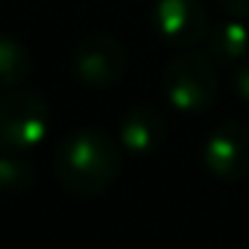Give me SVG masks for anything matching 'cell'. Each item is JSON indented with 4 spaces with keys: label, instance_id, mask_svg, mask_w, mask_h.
<instances>
[{
    "label": "cell",
    "instance_id": "obj_1",
    "mask_svg": "<svg viewBox=\"0 0 249 249\" xmlns=\"http://www.w3.org/2000/svg\"><path fill=\"white\" fill-rule=\"evenodd\" d=\"M121 172L118 142L102 129H78L54 150V177L70 196L91 198L115 182Z\"/></svg>",
    "mask_w": 249,
    "mask_h": 249
},
{
    "label": "cell",
    "instance_id": "obj_2",
    "mask_svg": "<svg viewBox=\"0 0 249 249\" xmlns=\"http://www.w3.org/2000/svg\"><path fill=\"white\" fill-rule=\"evenodd\" d=\"M51 129L49 102L30 89H6L0 94V153H30Z\"/></svg>",
    "mask_w": 249,
    "mask_h": 249
},
{
    "label": "cell",
    "instance_id": "obj_3",
    "mask_svg": "<svg viewBox=\"0 0 249 249\" xmlns=\"http://www.w3.org/2000/svg\"><path fill=\"white\" fill-rule=\"evenodd\" d=\"M161 86L163 97L169 99L174 110L196 115L214 102L220 81H217V70L209 54L185 49L166 65L161 75Z\"/></svg>",
    "mask_w": 249,
    "mask_h": 249
},
{
    "label": "cell",
    "instance_id": "obj_4",
    "mask_svg": "<svg viewBox=\"0 0 249 249\" xmlns=\"http://www.w3.org/2000/svg\"><path fill=\"white\" fill-rule=\"evenodd\" d=\"M129 54L113 35H89L72 51V70L78 81L89 89H110L124 78Z\"/></svg>",
    "mask_w": 249,
    "mask_h": 249
},
{
    "label": "cell",
    "instance_id": "obj_5",
    "mask_svg": "<svg viewBox=\"0 0 249 249\" xmlns=\"http://www.w3.org/2000/svg\"><path fill=\"white\" fill-rule=\"evenodd\" d=\"M201 158L204 166L225 182L249 177V129L236 121L217 126L204 140Z\"/></svg>",
    "mask_w": 249,
    "mask_h": 249
},
{
    "label": "cell",
    "instance_id": "obj_6",
    "mask_svg": "<svg viewBox=\"0 0 249 249\" xmlns=\"http://www.w3.org/2000/svg\"><path fill=\"white\" fill-rule=\"evenodd\" d=\"M153 24L169 46L190 49L206 33V11L198 0H156Z\"/></svg>",
    "mask_w": 249,
    "mask_h": 249
},
{
    "label": "cell",
    "instance_id": "obj_7",
    "mask_svg": "<svg viewBox=\"0 0 249 249\" xmlns=\"http://www.w3.org/2000/svg\"><path fill=\"white\" fill-rule=\"evenodd\" d=\"M163 134H166V121L158 110L147 105L131 107L118 126V142L131 156H150L163 142Z\"/></svg>",
    "mask_w": 249,
    "mask_h": 249
},
{
    "label": "cell",
    "instance_id": "obj_8",
    "mask_svg": "<svg viewBox=\"0 0 249 249\" xmlns=\"http://www.w3.org/2000/svg\"><path fill=\"white\" fill-rule=\"evenodd\" d=\"M33 70V56L19 40L0 35V91L17 89L27 81Z\"/></svg>",
    "mask_w": 249,
    "mask_h": 249
},
{
    "label": "cell",
    "instance_id": "obj_9",
    "mask_svg": "<svg viewBox=\"0 0 249 249\" xmlns=\"http://www.w3.org/2000/svg\"><path fill=\"white\" fill-rule=\"evenodd\" d=\"M206 49H209L212 56H217V59H222V62L241 59L249 51V30L244 27L241 22H236V19H233V22H222L209 33Z\"/></svg>",
    "mask_w": 249,
    "mask_h": 249
},
{
    "label": "cell",
    "instance_id": "obj_10",
    "mask_svg": "<svg viewBox=\"0 0 249 249\" xmlns=\"http://www.w3.org/2000/svg\"><path fill=\"white\" fill-rule=\"evenodd\" d=\"M35 182V166L24 153H0V196L22 193Z\"/></svg>",
    "mask_w": 249,
    "mask_h": 249
},
{
    "label": "cell",
    "instance_id": "obj_11",
    "mask_svg": "<svg viewBox=\"0 0 249 249\" xmlns=\"http://www.w3.org/2000/svg\"><path fill=\"white\" fill-rule=\"evenodd\" d=\"M233 91H236L244 102H249V65L238 67V70L233 72Z\"/></svg>",
    "mask_w": 249,
    "mask_h": 249
},
{
    "label": "cell",
    "instance_id": "obj_12",
    "mask_svg": "<svg viewBox=\"0 0 249 249\" xmlns=\"http://www.w3.org/2000/svg\"><path fill=\"white\" fill-rule=\"evenodd\" d=\"M220 6L233 19H249V0H220Z\"/></svg>",
    "mask_w": 249,
    "mask_h": 249
}]
</instances>
